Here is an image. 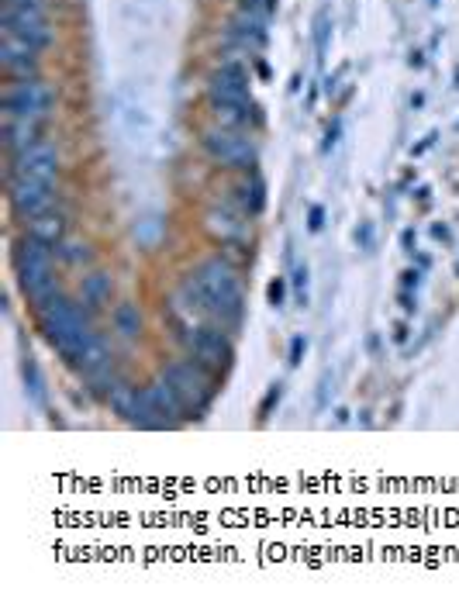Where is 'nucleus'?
<instances>
[{"label": "nucleus", "mask_w": 459, "mask_h": 604, "mask_svg": "<svg viewBox=\"0 0 459 604\" xmlns=\"http://www.w3.org/2000/svg\"><path fill=\"white\" fill-rule=\"evenodd\" d=\"M56 252H59V259H63V263H73V266L90 263V246H87V242H63Z\"/></svg>", "instance_id": "nucleus-21"}, {"label": "nucleus", "mask_w": 459, "mask_h": 604, "mask_svg": "<svg viewBox=\"0 0 459 604\" xmlns=\"http://www.w3.org/2000/svg\"><path fill=\"white\" fill-rule=\"evenodd\" d=\"M235 194H232V201H235V208L239 211H246L249 218H256V214H263V208H266V183H263V177H259L256 170H249V173H242L239 180H235Z\"/></svg>", "instance_id": "nucleus-15"}, {"label": "nucleus", "mask_w": 459, "mask_h": 604, "mask_svg": "<svg viewBox=\"0 0 459 604\" xmlns=\"http://www.w3.org/2000/svg\"><path fill=\"white\" fill-rule=\"evenodd\" d=\"M204 228H208L211 239H218L221 246L228 249H246L252 242V228H249V214L239 208H221L214 204L204 214Z\"/></svg>", "instance_id": "nucleus-12"}, {"label": "nucleus", "mask_w": 459, "mask_h": 604, "mask_svg": "<svg viewBox=\"0 0 459 604\" xmlns=\"http://www.w3.org/2000/svg\"><path fill=\"white\" fill-rule=\"evenodd\" d=\"M56 246L49 242L35 239V235H21L18 239V249H14V273H18V284H21V294L28 297V304L38 311L45 301L59 294V284H56Z\"/></svg>", "instance_id": "nucleus-4"}, {"label": "nucleus", "mask_w": 459, "mask_h": 604, "mask_svg": "<svg viewBox=\"0 0 459 604\" xmlns=\"http://www.w3.org/2000/svg\"><path fill=\"white\" fill-rule=\"evenodd\" d=\"M277 401H280V387H273V391L266 394V401H263V408H259V411H263V415H270V408H273Z\"/></svg>", "instance_id": "nucleus-25"}, {"label": "nucleus", "mask_w": 459, "mask_h": 604, "mask_svg": "<svg viewBox=\"0 0 459 604\" xmlns=\"http://www.w3.org/2000/svg\"><path fill=\"white\" fill-rule=\"evenodd\" d=\"M76 370H80L87 380L97 377V373H104V370H111V346H107V339L101 332L90 335V342L83 346L80 359H76Z\"/></svg>", "instance_id": "nucleus-17"}, {"label": "nucleus", "mask_w": 459, "mask_h": 604, "mask_svg": "<svg viewBox=\"0 0 459 604\" xmlns=\"http://www.w3.org/2000/svg\"><path fill=\"white\" fill-rule=\"evenodd\" d=\"M111 294H114V284H111V277H104V273H90L80 287V301L87 304L94 315L104 308L107 301H111Z\"/></svg>", "instance_id": "nucleus-20"}, {"label": "nucleus", "mask_w": 459, "mask_h": 604, "mask_svg": "<svg viewBox=\"0 0 459 604\" xmlns=\"http://www.w3.org/2000/svg\"><path fill=\"white\" fill-rule=\"evenodd\" d=\"M232 38L242 45L246 52H259L266 45V18L263 14H252V11H239L232 18Z\"/></svg>", "instance_id": "nucleus-16"}, {"label": "nucleus", "mask_w": 459, "mask_h": 604, "mask_svg": "<svg viewBox=\"0 0 459 604\" xmlns=\"http://www.w3.org/2000/svg\"><path fill=\"white\" fill-rule=\"evenodd\" d=\"M194 277L201 280L204 297H208V321L225 332H235L246 318V290L242 277L225 256H208L194 266Z\"/></svg>", "instance_id": "nucleus-3"}, {"label": "nucleus", "mask_w": 459, "mask_h": 604, "mask_svg": "<svg viewBox=\"0 0 459 604\" xmlns=\"http://www.w3.org/2000/svg\"><path fill=\"white\" fill-rule=\"evenodd\" d=\"M45 4H49V0H4V7H42V11Z\"/></svg>", "instance_id": "nucleus-24"}, {"label": "nucleus", "mask_w": 459, "mask_h": 604, "mask_svg": "<svg viewBox=\"0 0 459 604\" xmlns=\"http://www.w3.org/2000/svg\"><path fill=\"white\" fill-rule=\"evenodd\" d=\"M208 104L214 111V121L225 128H256L263 121L259 104L252 101L249 90V70L239 59H225L211 76H208Z\"/></svg>", "instance_id": "nucleus-1"}, {"label": "nucleus", "mask_w": 459, "mask_h": 604, "mask_svg": "<svg viewBox=\"0 0 459 604\" xmlns=\"http://www.w3.org/2000/svg\"><path fill=\"white\" fill-rule=\"evenodd\" d=\"M25 225H28L25 228L28 235H35V239L49 242V246H56V249L66 242V228H70V225H66V214H59L56 208L45 211V214H38V218H28Z\"/></svg>", "instance_id": "nucleus-18"}, {"label": "nucleus", "mask_w": 459, "mask_h": 604, "mask_svg": "<svg viewBox=\"0 0 459 604\" xmlns=\"http://www.w3.org/2000/svg\"><path fill=\"white\" fill-rule=\"evenodd\" d=\"M0 28H4V35L21 38V42H28L38 52H45L52 45V28L42 7H4Z\"/></svg>", "instance_id": "nucleus-11"}, {"label": "nucleus", "mask_w": 459, "mask_h": 604, "mask_svg": "<svg viewBox=\"0 0 459 604\" xmlns=\"http://www.w3.org/2000/svg\"><path fill=\"white\" fill-rule=\"evenodd\" d=\"M7 177L59 183V149H56V142L38 139L35 145H28V149L14 152L11 166H7Z\"/></svg>", "instance_id": "nucleus-9"}, {"label": "nucleus", "mask_w": 459, "mask_h": 604, "mask_svg": "<svg viewBox=\"0 0 459 604\" xmlns=\"http://www.w3.org/2000/svg\"><path fill=\"white\" fill-rule=\"evenodd\" d=\"M52 111V87L38 76H11L4 87V118L7 121H38L45 125Z\"/></svg>", "instance_id": "nucleus-6"}, {"label": "nucleus", "mask_w": 459, "mask_h": 604, "mask_svg": "<svg viewBox=\"0 0 459 604\" xmlns=\"http://www.w3.org/2000/svg\"><path fill=\"white\" fill-rule=\"evenodd\" d=\"M301 353H304V339H301V335H297V339L294 342H290V363H301Z\"/></svg>", "instance_id": "nucleus-23"}, {"label": "nucleus", "mask_w": 459, "mask_h": 604, "mask_svg": "<svg viewBox=\"0 0 459 604\" xmlns=\"http://www.w3.org/2000/svg\"><path fill=\"white\" fill-rule=\"evenodd\" d=\"M283 301V280H273L270 284V304H280Z\"/></svg>", "instance_id": "nucleus-26"}, {"label": "nucleus", "mask_w": 459, "mask_h": 604, "mask_svg": "<svg viewBox=\"0 0 459 604\" xmlns=\"http://www.w3.org/2000/svg\"><path fill=\"white\" fill-rule=\"evenodd\" d=\"M321 218H325V211H321V208H311V232H318V228H321Z\"/></svg>", "instance_id": "nucleus-27"}, {"label": "nucleus", "mask_w": 459, "mask_h": 604, "mask_svg": "<svg viewBox=\"0 0 459 604\" xmlns=\"http://www.w3.org/2000/svg\"><path fill=\"white\" fill-rule=\"evenodd\" d=\"M183 339H187V349L190 356L197 359L201 366H208L211 373H225L228 366H232L235 359V346L232 339H228L225 328L218 325H190L187 332H183Z\"/></svg>", "instance_id": "nucleus-8"}, {"label": "nucleus", "mask_w": 459, "mask_h": 604, "mask_svg": "<svg viewBox=\"0 0 459 604\" xmlns=\"http://www.w3.org/2000/svg\"><path fill=\"white\" fill-rule=\"evenodd\" d=\"M204 152L214 159L218 166H225V170H239V173H249L256 170L259 163V149L256 142L249 139V132H242V128H225V125H214L204 132Z\"/></svg>", "instance_id": "nucleus-7"}, {"label": "nucleus", "mask_w": 459, "mask_h": 604, "mask_svg": "<svg viewBox=\"0 0 459 604\" xmlns=\"http://www.w3.org/2000/svg\"><path fill=\"white\" fill-rule=\"evenodd\" d=\"M7 201H11V211L18 218H38V214L52 211L59 201V187L45 180H21V177H7Z\"/></svg>", "instance_id": "nucleus-10"}, {"label": "nucleus", "mask_w": 459, "mask_h": 604, "mask_svg": "<svg viewBox=\"0 0 459 604\" xmlns=\"http://www.w3.org/2000/svg\"><path fill=\"white\" fill-rule=\"evenodd\" d=\"M0 63H4V70L11 76H32L38 66V49H32V45L14 35H4V42H0Z\"/></svg>", "instance_id": "nucleus-14"}, {"label": "nucleus", "mask_w": 459, "mask_h": 604, "mask_svg": "<svg viewBox=\"0 0 459 604\" xmlns=\"http://www.w3.org/2000/svg\"><path fill=\"white\" fill-rule=\"evenodd\" d=\"M304 284H308V270L301 266V270H297V287H304Z\"/></svg>", "instance_id": "nucleus-28"}, {"label": "nucleus", "mask_w": 459, "mask_h": 604, "mask_svg": "<svg viewBox=\"0 0 459 604\" xmlns=\"http://www.w3.org/2000/svg\"><path fill=\"white\" fill-rule=\"evenodd\" d=\"M145 397H149V408H152V418H156V428H177L183 418H187V411H183L177 391L166 384L163 373H159V377L145 387Z\"/></svg>", "instance_id": "nucleus-13"}, {"label": "nucleus", "mask_w": 459, "mask_h": 604, "mask_svg": "<svg viewBox=\"0 0 459 604\" xmlns=\"http://www.w3.org/2000/svg\"><path fill=\"white\" fill-rule=\"evenodd\" d=\"M111 325H114V335H118V339H125V342L139 339V335H142V311H139V304L121 301L118 308L111 311Z\"/></svg>", "instance_id": "nucleus-19"}, {"label": "nucleus", "mask_w": 459, "mask_h": 604, "mask_svg": "<svg viewBox=\"0 0 459 604\" xmlns=\"http://www.w3.org/2000/svg\"><path fill=\"white\" fill-rule=\"evenodd\" d=\"M35 315H38V328H42V335L49 339V346L56 349V353L63 356L70 366H76L83 346H87L90 335L97 332L94 311H90L83 301H70V297L59 290V294L52 297V301H45Z\"/></svg>", "instance_id": "nucleus-2"}, {"label": "nucleus", "mask_w": 459, "mask_h": 604, "mask_svg": "<svg viewBox=\"0 0 459 604\" xmlns=\"http://www.w3.org/2000/svg\"><path fill=\"white\" fill-rule=\"evenodd\" d=\"M163 380L173 387V391H177L183 411H187V418H201L204 411L211 408L214 394H218V387H214L218 373H211L208 366H201L194 356L173 359L170 366H163Z\"/></svg>", "instance_id": "nucleus-5"}, {"label": "nucleus", "mask_w": 459, "mask_h": 604, "mask_svg": "<svg viewBox=\"0 0 459 604\" xmlns=\"http://www.w3.org/2000/svg\"><path fill=\"white\" fill-rule=\"evenodd\" d=\"M242 11H252V14H263V18H270V14L277 11V0H242Z\"/></svg>", "instance_id": "nucleus-22"}]
</instances>
